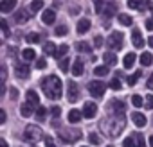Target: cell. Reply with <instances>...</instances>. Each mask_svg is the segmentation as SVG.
Here are the masks:
<instances>
[{
    "label": "cell",
    "instance_id": "22",
    "mask_svg": "<svg viewBox=\"0 0 153 147\" xmlns=\"http://www.w3.org/2000/svg\"><path fill=\"white\" fill-rule=\"evenodd\" d=\"M140 63H142V66H149V65L153 63V54H151V52L140 54Z\"/></svg>",
    "mask_w": 153,
    "mask_h": 147
},
{
    "label": "cell",
    "instance_id": "50",
    "mask_svg": "<svg viewBox=\"0 0 153 147\" xmlns=\"http://www.w3.org/2000/svg\"><path fill=\"white\" fill-rule=\"evenodd\" d=\"M18 97V90L16 88H11V99H16Z\"/></svg>",
    "mask_w": 153,
    "mask_h": 147
},
{
    "label": "cell",
    "instance_id": "37",
    "mask_svg": "<svg viewBox=\"0 0 153 147\" xmlns=\"http://www.w3.org/2000/svg\"><path fill=\"white\" fill-rule=\"evenodd\" d=\"M108 86H110V88H112V90H115V92H119V90H121V88H123V85H121V83H119V79H112V83H110V85H108Z\"/></svg>",
    "mask_w": 153,
    "mask_h": 147
},
{
    "label": "cell",
    "instance_id": "52",
    "mask_svg": "<svg viewBox=\"0 0 153 147\" xmlns=\"http://www.w3.org/2000/svg\"><path fill=\"white\" fill-rule=\"evenodd\" d=\"M0 147H7V142L6 140H0Z\"/></svg>",
    "mask_w": 153,
    "mask_h": 147
},
{
    "label": "cell",
    "instance_id": "45",
    "mask_svg": "<svg viewBox=\"0 0 153 147\" xmlns=\"http://www.w3.org/2000/svg\"><path fill=\"white\" fill-rule=\"evenodd\" d=\"M51 113H52L54 118H59V108H58V106H54V108L51 110Z\"/></svg>",
    "mask_w": 153,
    "mask_h": 147
},
{
    "label": "cell",
    "instance_id": "16",
    "mask_svg": "<svg viewBox=\"0 0 153 147\" xmlns=\"http://www.w3.org/2000/svg\"><path fill=\"white\" fill-rule=\"evenodd\" d=\"M90 20H87V18H83V20H79L78 22V25H76V27H78V34H85L88 29H90Z\"/></svg>",
    "mask_w": 153,
    "mask_h": 147
},
{
    "label": "cell",
    "instance_id": "48",
    "mask_svg": "<svg viewBox=\"0 0 153 147\" xmlns=\"http://www.w3.org/2000/svg\"><path fill=\"white\" fill-rule=\"evenodd\" d=\"M4 122H6V111L0 110V124H4Z\"/></svg>",
    "mask_w": 153,
    "mask_h": 147
},
{
    "label": "cell",
    "instance_id": "7",
    "mask_svg": "<svg viewBox=\"0 0 153 147\" xmlns=\"http://www.w3.org/2000/svg\"><path fill=\"white\" fill-rule=\"evenodd\" d=\"M67 99L70 102H76L79 99V88H78V85L72 83V81H68V85H67Z\"/></svg>",
    "mask_w": 153,
    "mask_h": 147
},
{
    "label": "cell",
    "instance_id": "46",
    "mask_svg": "<svg viewBox=\"0 0 153 147\" xmlns=\"http://www.w3.org/2000/svg\"><path fill=\"white\" fill-rule=\"evenodd\" d=\"M45 147H56V145H54V142H52V138H51V136H45Z\"/></svg>",
    "mask_w": 153,
    "mask_h": 147
},
{
    "label": "cell",
    "instance_id": "13",
    "mask_svg": "<svg viewBox=\"0 0 153 147\" xmlns=\"http://www.w3.org/2000/svg\"><path fill=\"white\" fill-rule=\"evenodd\" d=\"M34 108L36 106H33L31 102H25V104H22L20 106V113H22V117H31V115H34Z\"/></svg>",
    "mask_w": 153,
    "mask_h": 147
},
{
    "label": "cell",
    "instance_id": "23",
    "mask_svg": "<svg viewBox=\"0 0 153 147\" xmlns=\"http://www.w3.org/2000/svg\"><path fill=\"white\" fill-rule=\"evenodd\" d=\"M108 65H103V66H96L94 68V74H96V76L97 77H105V76H108Z\"/></svg>",
    "mask_w": 153,
    "mask_h": 147
},
{
    "label": "cell",
    "instance_id": "31",
    "mask_svg": "<svg viewBox=\"0 0 153 147\" xmlns=\"http://www.w3.org/2000/svg\"><path fill=\"white\" fill-rule=\"evenodd\" d=\"M68 52V45H61V47H58V50H56V59H59V57H63L65 54Z\"/></svg>",
    "mask_w": 153,
    "mask_h": 147
},
{
    "label": "cell",
    "instance_id": "11",
    "mask_svg": "<svg viewBox=\"0 0 153 147\" xmlns=\"http://www.w3.org/2000/svg\"><path fill=\"white\" fill-rule=\"evenodd\" d=\"M16 6V0H2L0 2V11L2 13H11Z\"/></svg>",
    "mask_w": 153,
    "mask_h": 147
},
{
    "label": "cell",
    "instance_id": "5",
    "mask_svg": "<svg viewBox=\"0 0 153 147\" xmlns=\"http://www.w3.org/2000/svg\"><path fill=\"white\" fill-rule=\"evenodd\" d=\"M128 7L130 9H137V11H153V2L151 0H128Z\"/></svg>",
    "mask_w": 153,
    "mask_h": 147
},
{
    "label": "cell",
    "instance_id": "19",
    "mask_svg": "<svg viewBox=\"0 0 153 147\" xmlns=\"http://www.w3.org/2000/svg\"><path fill=\"white\" fill-rule=\"evenodd\" d=\"M72 76H76V77L83 76V63H81L79 59L74 61V65H72Z\"/></svg>",
    "mask_w": 153,
    "mask_h": 147
},
{
    "label": "cell",
    "instance_id": "39",
    "mask_svg": "<svg viewBox=\"0 0 153 147\" xmlns=\"http://www.w3.org/2000/svg\"><path fill=\"white\" fill-rule=\"evenodd\" d=\"M54 32H56V36H65V34L68 32V29H67L65 25H59V27H56V31H54Z\"/></svg>",
    "mask_w": 153,
    "mask_h": 147
},
{
    "label": "cell",
    "instance_id": "12",
    "mask_svg": "<svg viewBox=\"0 0 153 147\" xmlns=\"http://www.w3.org/2000/svg\"><path fill=\"white\" fill-rule=\"evenodd\" d=\"M131 40H133V45H135L137 49H142V47H144V40H142L139 29H133V32H131Z\"/></svg>",
    "mask_w": 153,
    "mask_h": 147
},
{
    "label": "cell",
    "instance_id": "55",
    "mask_svg": "<svg viewBox=\"0 0 153 147\" xmlns=\"http://www.w3.org/2000/svg\"><path fill=\"white\" fill-rule=\"evenodd\" d=\"M33 147H34V145H33Z\"/></svg>",
    "mask_w": 153,
    "mask_h": 147
},
{
    "label": "cell",
    "instance_id": "20",
    "mask_svg": "<svg viewBox=\"0 0 153 147\" xmlns=\"http://www.w3.org/2000/svg\"><path fill=\"white\" fill-rule=\"evenodd\" d=\"M56 50H58V49H56V45H54L52 41H47V43L43 45V54H45V56H56Z\"/></svg>",
    "mask_w": 153,
    "mask_h": 147
},
{
    "label": "cell",
    "instance_id": "14",
    "mask_svg": "<svg viewBox=\"0 0 153 147\" xmlns=\"http://www.w3.org/2000/svg\"><path fill=\"white\" fill-rule=\"evenodd\" d=\"M131 120H133V124L137 126V127H144L146 126V117L142 115V113H131Z\"/></svg>",
    "mask_w": 153,
    "mask_h": 147
},
{
    "label": "cell",
    "instance_id": "32",
    "mask_svg": "<svg viewBox=\"0 0 153 147\" xmlns=\"http://www.w3.org/2000/svg\"><path fill=\"white\" fill-rule=\"evenodd\" d=\"M42 7H43V0H33V2H31V11L33 13L40 11Z\"/></svg>",
    "mask_w": 153,
    "mask_h": 147
},
{
    "label": "cell",
    "instance_id": "18",
    "mask_svg": "<svg viewBox=\"0 0 153 147\" xmlns=\"http://www.w3.org/2000/svg\"><path fill=\"white\" fill-rule=\"evenodd\" d=\"M25 97H27V102H31L33 106H36V108L40 106V97H38V93H36V92H33V90H29Z\"/></svg>",
    "mask_w": 153,
    "mask_h": 147
},
{
    "label": "cell",
    "instance_id": "34",
    "mask_svg": "<svg viewBox=\"0 0 153 147\" xmlns=\"http://www.w3.org/2000/svg\"><path fill=\"white\" fill-rule=\"evenodd\" d=\"M123 147H137V142H135V136H128L124 142H123Z\"/></svg>",
    "mask_w": 153,
    "mask_h": 147
},
{
    "label": "cell",
    "instance_id": "30",
    "mask_svg": "<svg viewBox=\"0 0 153 147\" xmlns=\"http://www.w3.org/2000/svg\"><path fill=\"white\" fill-rule=\"evenodd\" d=\"M25 41H27V43H38V41H40V34H36V32H29V34L25 36Z\"/></svg>",
    "mask_w": 153,
    "mask_h": 147
},
{
    "label": "cell",
    "instance_id": "36",
    "mask_svg": "<svg viewBox=\"0 0 153 147\" xmlns=\"http://www.w3.org/2000/svg\"><path fill=\"white\" fill-rule=\"evenodd\" d=\"M139 77H140V72L137 70V72L133 74V76H130V77H128V85H130V86H133V85L139 81Z\"/></svg>",
    "mask_w": 153,
    "mask_h": 147
},
{
    "label": "cell",
    "instance_id": "17",
    "mask_svg": "<svg viewBox=\"0 0 153 147\" xmlns=\"http://www.w3.org/2000/svg\"><path fill=\"white\" fill-rule=\"evenodd\" d=\"M135 59H137V54H133V52L126 54V56H124V61H123L124 68H131V66L135 65Z\"/></svg>",
    "mask_w": 153,
    "mask_h": 147
},
{
    "label": "cell",
    "instance_id": "53",
    "mask_svg": "<svg viewBox=\"0 0 153 147\" xmlns=\"http://www.w3.org/2000/svg\"><path fill=\"white\" fill-rule=\"evenodd\" d=\"M149 145H151V147H153V135H151V136H149Z\"/></svg>",
    "mask_w": 153,
    "mask_h": 147
},
{
    "label": "cell",
    "instance_id": "21",
    "mask_svg": "<svg viewBox=\"0 0 153 147\" xmlns=\"http://www.w3.org/2000/svg\"><path fill=\"white\" fill-rule=\"evenodd\" d=\"M103 57H105V63H106L108 66H115V65H117V56H115L114 52H106Z\"/></svg>",
    "mask_w": 153,
    "mask_h": 147
},
{
    "label": "cell",
    "instance_id": "38",
    "mask_svg": "<svg viewBox=\"0 0 153 147\" xmlns=\"http://www.w3.org/2000/svg\"><path fill=\"white\" fill-rule=\"evenodd\" d=\"M133 136H135V140H137V147H146V143H144V136H142L140 133H135Z\"/></svg>",
    "mask_w": 153,
    "mask_h": 147
},
{
    "label": "cell",
    "instance_id": "26",
    "mask_svg": "<svg viewBox=\"0 0 153 147\" xmlns=\"http://www.w3.org/2000/svg\"><path fill=\"white\" fill-rule=\"evenodd\" d=\"M76 49H78L79 52H83V54L92 52V47H90L88 43H85V41H78V43H76Z\"/></svg>",
    "mask_w": 153,
    "mask_h": 147
},
{
    "label": "cell",
    "instance_id": "28",
    "mask_svg": "<svg viewBox=\"0 0 153 147\" xmlns=\"http://www.w3.org/2000/svg\"><path fill=\"white\" fill-rule=\"evenodd\" d=\"M34 117H36V120H38V122H42V120H45V117H47V110H45L43 106H38V110H36V113H34Z\"/></svg>",
    "mask_w": 153,
    "mask_h": 147
},
{
    "label": "cell",
    "instance_id": "3",
    "mask_svg": "<svg viewBox=\"0 0 153 147\" xmlns=\"http://www.w3.org/2000/svg\"><path fill=\"white\" fill-rule=\"evenodd\" d=\"M24 138L27 142H40L43 138V131L38 126H27L25 131H24Z\"/></svg>",
    "mask_w": 153,
    "mask_h": 147
},
{
    "label": "cell",
    "instance_id": "33",
    "mask_svg": "<svg viewBox=\"0 0 153 147\" xmlns=\"http://www.w3.org/2000/svg\"><path fill=\"white\" fill-rule=\"evenodd\" d=\"M68 65H70V59H68V57H63V59L59 61V70H61V72H68Z\"/></svg>",
    "mask_w": 153,
    "mask_h": 147
},
{
    "label": "cell",
    "instance_id": "24",
    "mask_svg": "<svg viewBox=\"0 0 153 147\" xmlns=\"http://www.w3.org/2000/svg\"><path fill=\"white\" fill-rule=\"evenodd\" d=\"M27 18H29V13H27L25 9H20L18 13H15V20H16L18 24H24Z\"/></svg>",
    "mask_w": 153,
    "mask_h": 147
},
{
    "label": "cell",
    "instance_id": "42",
    "mask_svg": "<svg viewBox=\"0 0 153 147\" xmlns=\"http://www.w3.org/2000/svg\"><path fill=\"white\" fill-rule=\"evenodd\" d=\"M0 27H2V31H4L6 36L9 34V27H7V22H6V20H0Z\"/></svg>",
    "mask_w": 153,
    "mask_h": 147
},
{
    "label": "cell",
    "instance_id": "49",
    "mask_svg": "<svg viewBox=\"0 0 153 147\" xmlns=\"http://www.w3.org/2000/svg\"><path fill=\"white\" fill-rule=\"evenodd\" d=\"M148 88H149V90H153V74H151L149 79H148Z\"/></svg>",
    "mask_w": 153,
    "mask_h": 147
},
{
    "label": "cell",
    "instance_id": "25",
    "mask_svg": "<svg viewBox=\"0 0 153 147\" xmlns=\"http://www.w3.org/2000/svg\"><path fill=\"white\" fill-rule=\"evenodd\" d=\"M110 106H112V110H114L117 115H123V113H124V102H121V101H114Z\"/></svg>",
    "mask_w": 153,
    "mask_h": 147
},
{
    "label": "cell",
    "instance_id": "1",
    "mask_svg": "<svg viewBox=\"0 0 153 147\" xmlns=\"http://www.w3.org/2000/svg\"><path fill=\"white\" fill-rule=\"evenodd\" d=\"M42 88H43L45 97L51 99V101L59 99L61 93H63V85H61V81H59L58 76H47V77L42 81Z\"/></svg>",
    "mask_w": 153,
    "mask_h": 147
},
{
    "label": "cell",
    "instance_id": "40",
    "mask_svg": "<svg viewBox=\"0 0 153 147\" xmlns=\"http://www.w3.org/2000/svg\"><path fill=\"white\" fill-rule=\"evenodd\" d=\"M88 140H90L92 145H99V143H101V142H99V136H97L96 133H90V135H88Z\"/></svg>",
    "mask_w": 153,
    "mask_h": 147
},
{
    "label": "cell",
    "instance_id": "41",
    "mask_svg": "<svg viewBox=\"0 0 153 147\" xmlns=\"http://www.w3.org/2000/svg\"><path fill=\"white\" fill-rule=\"evenodd\" d=\"M103 41H105V40H103L101 36H96V38H94V47H96V49H101V47H103Z\"/></svg>",
    "mask_w": 153,
    "mask_h": 147
},
{
    "label": "cell",
    "instance_id": "15",
    "mask_svg": "<svg viewBox=\"0 0 153 147\" xmlns=\"http://www.w3.org/2000/svg\"><path fill=\"white\" fill-rule=\"evenodd\" d=\"M81 118H83V113H81L79 110H70V111H68V122H70V124L79 122Z\"/></svg>",
    "mask_w": 153,
    "mask_h": 147
},
{
    "label": "cell",
    "instance_id": "43",
    "mask_svg": "<svg viewBox=\"0 0 153 147\" xmlns=\"http://www.w3.org/2000/svg\"><path fill=\"white\" fill-rule=\"evenodd\" d=\"M45 66H47V61H45L43 57L36 59V68H45Z\"/></svg>",
    "mask_w": 153,
    "mask_h": 147
},
{
    "label": "cell",
    "instance_id": "10",
    "mask_svg": "<svg viewBox=\"0 0 153 147\" xmlns=\"http://www.w3.org/2000/svg\"><path fill=\"white\" fill-rule=\"evenodd\" d=\"M15 74H16V77H20V79H27L29 74H31V70H29L27 65H18L16 70H15Z\"/></svg>",
    "mask_w": 153,
    "mask_h": 147
},
{
    "label": "cell",
    "instance_id": "4",
    "mask_svg": "<svg viewBox=\"0 0 153 147\" xmlns=\"http://www.w3.org/2000/svg\"><path fill=\"white\" fill-rule=\"evenodd\" d=\"M123 40H124V36H123V32H112L110 36H108V40H106V45H108V49L110 50H119L121 47H123Z\"/></svg>",
    "mask_w": 153,
    "mask_h": 147
},
{
    "label": "cell",
    "instance_id": "27",
    "mask_svg": "<svg viewBox=\"0 0 153 147\" xmlns=\"http://www.w3.org/2000/svg\"><path fill=\"white\" fill-rule=\"evenodd\" d=\"M22 57H24V61H33V59L36 57V52H34L33 49H25V50L22 52Z\"/></svg>",
    "mask_w": 153,
    "mask_h": 147
},
{
    "label": "cell",
    "instance_id": "47",
    "mask_svg": "<svg viewBox=\"0 0 153 147\" xmlns=\"http://www.w3.org/2000/svg\"><path fill=\"white\" fill-rule=\"evenodd\" d=\"M146 29L148 31H153V18L151 20H146Z\"/></svg>",
    "mask_w": 153,
    "mask_h": 147
},
{
    "label": "cell",
    "instance_id": "35",
    "mask_svg": "<svg viewBox=\"0 0 153 147\" xmlns=\"http://www.w3.org/2000/svg\"><path fill=\"white\" fill-rule=\"evenodd\" d=\"M131 104H133L135 108H140V106L144 104V101H142L140 95H133V97H131Z\"/></svg>",
    "mask_w": 153,
    "mask_h": 147
},
{
    "label": "cell",
    "instance_id": "9",
    "mask_svg": "<svg viewBox=\"0 0 153 147\" xmlns=\"http://www.w3.org/2000/svg\"><path fill=\"white\" fill-rule=\"evenodd\" d=\"M54 20H56V13H54L52 9H47V11H43V13H42V22H43V24L52 25V24H54Z\"/></svg>",
    "mask_w": 153,
    "mask_h": 147
},
{
    "label": "cell",
    "instance_id": "44",
    "mask_svg": "<svg viewBox=\"0 0 153 147\" xmlns=\"http://www.w3.org/2000/svg\"><path fill=\"white\" fill-rule=\"evenodd\" d=\"M146 108L148 110H153V95H148L146 97Z\"/></svg>",
    "mask_w": 153,
    "mask_h": 147
},
{
    "label": "cell",
    "instance_id": "6",
    "mask_svg": "<svg viewBox=\"0 0 153 147\" xmlns=\"http://www.w3.org/2000/svg\"><path fill=\"white\" fill-rule=\"evenodd\" d=\"M88 92L92 97H103L106 92V85L103 81H92V83H88Z\"/></svg>",
    "mask_w": 153,
    "mask_h": 147
},
{
    "label": "cell",
    "instance_id": "29",
    "mask_svg": "<svg viewBox=\"0 0 153 147\" xmlns=\"http://www.w3.org/2000/svg\"><path fill=\"white\" fill-rule=\"evenodd\" d=\"M117 18H119V22H121L123 25H128V27H130V25L133 24V20H131V16H128V15H119Z\"/></svg>",
    "mask_w": 153,
    "mask_h": 147
},
{
    "label": "cell",
    "instance_id": "8",
    "mask_svg": "<svg viewBox=\"0 0 153 147\" xmlns=\"http://www.w3.org/2000/svg\"><path fill=\"white\" fill-rule=\"evenodd\" d=\"M96 113H97V106H96L94 102H85V104H83V117L94 118Z\"/></svg>",
    "mask_w": 153,
    "mask_h": 147
},
{
    "label": "cell",
    "instance_id": "54",
    "mask_svg": "<svg viewBox=\"0 0 153 147\" xmlns=\"http://www.w3.org/2000/svg\"><path fill=\"white\" fill-rule=\"evenodd\" d=\"M108 147H114V145H108Z\"/></svg>",
    "mask_w": 153,
    "mask_h": 147
},
{
    "label": "cell",
    "instance_id": "51",
    "mask_svg": "<svg viewBox=\"0 0 153 147\" xmlns=\"http://www.w3.org/2000/svg\"><path fill=\"white\" fill-rule=\"evenodd\" d=\"M148 45H149V47L153 49V36H149V40H148Z\"/></svg>",
    "mask_w": 153,
    "mask_h": 147
},
{
    "label": "cell",
    "instance_id": "2",
    "mask_svg": "<svg viewBox=\"0 0 153 147\" xmlns=\"http://www.w3.org/2000/svg\"><path fill=\"white\" fill-rule=\"evenodd\" d=\"M94 6H96V13L103 15L106 18H110V16H114L117 13L115 0H94Z\"/></svg>",
    "mask_w": 153,
    "mask_h": 147
}]
</instances>
